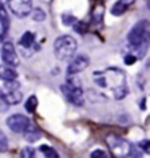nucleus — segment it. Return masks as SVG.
<instances>
[{"instance_id": "412c9836", "label": "nucleus", "mask_w": 150, "mask_h": 158, "mask_svg": "<svg viewBox=\"0 0 150 158\" xmlns=\"http://www.w3.org/2000/svg\"><path fill=\"white\" fill-rule=\"evenodd\" d=\"M139 148L146 154H150V141L149 139H144V141H141L139 143Z\"/></svg>"}, {"instance_id": "9b49d317", "label": "nucleus", "mask_w": 150, "mask_h": 158, "mask_svg": "<svg viewBox=\"0 0 150 158\" xmlns=\"http://www.w3.org/2000/svg\"><path fill=\"white\" fill-rule=\"evenodd\" d=\"M16 78H18V73L12 66L6 64V63H5V66L3 64L0 66V79L2 81L6 82V81H13V79H16Z\"/></svg>"}, {"instance_id": "2eb2a0df", "label": "nucleus", "mask_w": 150, "mask_h": 158, "mask_svg": "<svg viewBox=\"0 0 150 158\" xmlns=\"http://www.w3.org/2000/svg\"><path fill=\"white\" fill-rule=\"evenodd\" d=\"M128 94V86L127 84H121V85H118L115 88V91H113V97H115L116 100H122L124 97Z\"/></svg>"}, {"instance_id": "a211bd4d", "label": "nucleus", "mask_w": 150, "mask_h": 158, "mask_svg": "<svg viewBox=\"0 0 150 158\" xmlns=\"http://www.w3.org/2000/svg\"><path fill=\"white\" fill-rule=\"evenodd\" d=\"M40 152H43L46 157H49V158H58V152H56L52 147H49V145H41Z\"/></svg>"}, {"instance_id": "20e7f679", "label": "nucleus", "mask_w": 150, "mask_h": 158, "mask_svg": "<svg viewBox=\"0 0 150 158\" xmlns=\"http://www.w3.org/2000/svg\"><path fill=\"white\" fill-rule=\"evenodd\" d=\"M106 143L109 145V148L115 152L118 157H125V155H131V143H128L125 139H122L119 136L110 135L106 138Z\"/></svg>"}, {"instance_id": "7ed1b4c3", "label": "nucleus", "mask_w": 150, "mask_h": 158, "mask_svg": "<svg viewBox=\"0 0 150 158\" xmlns=\"http://www.w3.org/2000/svg\"><path fill=\"white\" fill-rule=\"evenodd\" d=\"M62 92L68 98V101L72 102L74 106H82L84 104V95L81 89V82L71 78L65 85H62Z\"/></svg>"}, {"instance_id": "bb28decb", "label": "nucleus", "mask_w": 150, "mask_h": 158, "mask_svg": "<svg viewBox=\"0 0 150 158\" xmlns=\"http://www.w3.org/2000/svg\"><path fill=\"white\" fill-rule=\"evenodd\" d=\"M147 7H149V10H150V0L147 2Z\"/></svg>"}, {"instance_id": "0eeeda50", "label": "nucleus", "mask_w": 150, "mask_h": 158, "mask_svg": "<svg viewBox=\"0 0 150 158\" xmlns=\"http://www.w3.org/2000/svg\"><path fill=\"white\" fill-rule=\"evenodd\" d=\"M5 88H6V100L9 104H19L22 101V92L19 89V82L16 79L13 81H6L5 82Z\"/></svg>"}, {"instance_id": "ddd939ff", "label": "nucleus", "mask_w": 150, "mask_h": 158, "mask_svg": "<svg viewBox=\"0 0 150 158\" xmlns=\"http://www.w3.org/2000/svg\"><path fill=\"white\" fill-rule=\"evenodd\" d=\"M34 40H35V35L33 34V32L27 31V32L19 38V45L24 47V48H29V47H33V44H34Z\"/></svg>"}, {"instance_id": "1a4fd4ad", "label": "nucleus", "mask_w": 150, "mask_h": 158, "mask_svg": "<svg viewBox=\"0 0 150 158\" xmlns=\"http://www.w3.org/2000/svg\"><path fill=\"white\" fill-rule=\"evenodd\" d=\"M88 64H90V59L87 54H78V56H75L71 63L68 64V69H66V73L68 75H77L82 72V70H86L88 68Z\"/></svg>"}, {"instance_id": "393cba45", "label": "nucleus", "mask_w": 150, "mask_h": 158, "mask_svg": "<svg viewBox=\"0 0 150 158\" xmlns=\"http://www.w3.org/2000/svg\"><path fill=\"white\" fill-rule=\"evenodd\" d=\"M35 155V151L33 148H25L22 151V157H34Z\"/></svg>"}, {"instance_id": "9d476101", "label": "nucleus", "mask_w": 150, "mask_h": 158, "mask_svg": "<svg viewBox=\"0 0 150 158\" xmlns=\"http://www.w3.org/2000/svg\"><path fill=\"white\" fill-rule=\"evenodd\" d=\"M134 2H135V0H118L115 5H113V7H112V15H115V16L124 15V13L127 12V9L133 5Z\"/></svg>"}, {"instance_id": "39448f33", "label": "nucleus", "mask_w": 150, "mask_h": 158, "mask_svg": "<svg viewBox=\"0 0 150 158\" xmlns=\"http://www.w3.org/2000/svg\"><path fill=\"white\" fill-rule=\"evenodd\" d=\"M6 124L9 126V129L12 132H16V133H24L25 130L31 126V122L27 116L24 114H13L11 117H7Z\"/></svg>"}, {"instance_id": "4468645a", "label": "nucleus", "mask_w": 150, "mask_h": 158, "mask_svg": "<svg viewBox=\"0 0 150 158\" xmlns=\"http://www.w3.org/2000/svg\"><path fill=\"white\" fill-rule=\"evenodd\" d=\"M24 133H25V141H28V142H37L41 138L40 130L35 129V127H31V126Z\"/></svg>"}, {"instance_id": "a878e982", "label": "nucleus", "mask_w": 150, "mask_h": 158, "mask_svg": "<svg viewBox=\"0 0 150 158\" xmlns=\"http://www.w3.org/2000/svg\"><path fill=\"white\" fill-rule=\"evenodd\" d=\"M91 157H102V158H106L108 157V154L102 151V149H97V151H93L91 152Z\"/></svg>"}, {"instance_id": "dca6fc26", "label": "nucleus", "mask_w": 150, "mask_h": 158, "mask_svg": "<svg viewBox=\"0 0 150 158\" xmlns=\"http://www.w3.org/2000/svg\"><path fill=\"white\" fill-rule=\"evenodd\" d=\"M37 104H38V101H37V97H29L28 100H27V102H25V110L28 111V113H34L35 108H37Z\"/></svg>"}, {"instance_id": "aec40b11", "label": "nucleus", "mask_w": 150, "mask_h": 158, "mask_svg": "<svg viewBox=\"0 0 150 158\" xmlns=\"http://www.w3.org/2000/svg\"><path fill=\"white\" fill-rule=\"evenodd\" d=\"M7 149V138L3 133V130H0V152H5Z\"/></svg>"}, {"instance_id": "f257e3e1", "label": "nucleus", "mask_w": 150, "mask_h": 158, "mask_svg": "<svg viewBox=\"0 0 150 158\" xmlns=\"http://www.w3.org/2000/svg\"><path fill=\"white\" fill-rule=\"evenodd\" d=\"M128 43L139 54V59H141L150 45V23L147 21L135 23L128 32Z\"/></svg>"}, {"instance_id": "4be33fe9", "label": "nucleus", "mask_w": 150, "mask_h": 158, "mask_svg": "<svg viewBox=\"0 0 150 158\" xmlns=\"http://www.w3.org/2000/svg\"><path fill=\"white\" fill-rule=\"evenodd\" d=\"M75 22H77L75 16H72V15H64V23L65 25H74Z\"/></svg>"}, {"instance_id": "f03ea898", "label": "nucleus", "mask_w": 150, "mask_h": 158, "mask_svg": "<svg viewBox=\"0 0 150 158\" xmlns=\"http://www.w3.org/2000/svg\"><path fill=\"white\" fill-rule=\"evenodd\" d=\"M53 51H55V56L58 60L66 62L74 57L75 51H77V41L71 35H60L55 40Z\"/></svg>"}, {"instance_id": "423d86ee", "label": "nucleus", "mask_w": 150, "mask_h": 158, "mask_svg": "<svg viewBox=\"0 0 150 158\" xmlns=\"http://www.w3.org/2000/svg\"><path fill=\"white\" fill-rule=\"evenodd\" d=\"M12 13L18 18L28 16L33 10V0H7Z\"/></svg>"}, {"instance_id": "f8f14e48", "label": "nucleus", "mask_w": 150, "mask_h": 158, "mask_svg": "<svg viewBox=\"0 0 150 158\" xmlns=\"http://www.w3.org/2000/svg\"><path fill=\"white\" fill-rule=\"evenodd\" d=\"M0 25H2V38H3V35L7 32V29H9V25H11V21H9V15H7V10H6V7L3 6V3L0 2Z\"/></svg>"}, {"instance_id": "6e6552de", "label": "nucleus", "mask_w": 150, "mask_h": 158, "mask_svg": "<svg viewBox=\"0 0 150 158\" xmlns=\"http://www.w3.org/2000/svg\"><path fill=\"white\" fill-rule=\"evenodd\" d=\"M2 60L9 64L12 68H16L19 64V57H18V53L15 50V47L12 43L9 41H5L3 45H2Z\"/></svg>"}, {"instance_id": "6ab92c4d", "label": "nucleus", "mask_w": 150, "mask_h": 158, "mask_svg": "<svg viewBox=\"0 0 150 158\" xmlns=\"http://www.w3.org/2000/svg\"><path fill=\"white\" fill-rule=\"evenodd\" d=\"M9 102H7V100H6V95L0 91V113H5V111H7V108H9Z\"/></svg>"}, {"instance_id": "5701e85b", "label": "nucleus", "mask_w": 150, "mask_h": 158, "mask_svg": "<svg viewBox=\"0 0 150 158\" xmlns=\"http://www.w3.org/2000/svg\"><path fill=\"white\" fill-rule=\"evenodd\" d=\"M75 31H77V32H81V34H84V32L87 31V25L84 22H80V23L75 22Z\"/></svg>"}, {"instance_id": "f3484780", "label": "nucleus", "mask_w": 150, "mask_h": 158, "mask_svg": "<svg viewBox=\"0 0 150 158\" xmlns=\"http://www.w3.org/2000/svg\"><path fill=\"white\" fill-rule=\"evenodd\" d=\"M29 15H31V18L34 19L35 22H41V21H44V19H46V13L41 10V9H38V7L33 9Z\"/></svg>"}, {"instance_id": "b1692460", "label": "nucleus", "mask_w": 150, "mask_h": 158, "mask_svg": "<svg viewBox=\"0 0 150 158\" xmlns=\"http://www.w3.org/2000/svg\"><path fill=\"white\" fill-rule=\"evenodd\" d=\"M135 60H137V56H134V54H127L124 59V62L127 64H133V63H135Z\"/></svg>"}]
</instances>
